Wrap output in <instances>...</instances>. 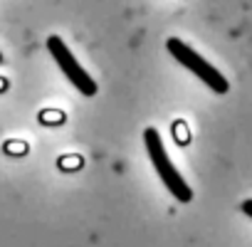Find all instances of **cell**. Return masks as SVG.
Instances as JSON below:
<instances>
[{
    "label": "cell",
    "instance_id": "6da1fadb",
    "mask_svg": "<svg viewBox=\"0 0 252 247\" xmlns=\"http://www.w3.org/2000/svg\"><path fill=\"white\" fill-rule=\"evenodd\" d=\"M144 144H146V151H149V161L154 163V171L158 173V178L163 181L166 190L178 200V203H190L193 200V188L183 181V176L178 173V168L173 166V161L168 158L166 154V146L161 141V134L149 126L144 131Z\"/></svg>",
    "mask_w": 252,
    "mask_h": 247
},
{
    "label": "cell",
    "instance_id": "7a4b0ae2",
    "mask_svg": "<svg viewBox=\"0 0 252 247\" xmlns=\"http://www.w3.org/2000/svg\"><path fill=\"white\" fill-rule=\"evenodd\" d=\"M166 50L171 52V57L178 62V64H183L188 72H193L208 89H213L215 94H225L227 89H230V84H227V79L208 62V60H203L193 47H188L186 42H181L178 37H168L166 40Z\"/></svg>",
    "mask_w": 252,
    "mask_h": 247
},
{
    "label": "cell",
    "instance_id": "3957f363",
    "mask_svg": "<svg viewBox=\"0 0 252 247\" xmlns=\"http://www.w3.org/2000/svg\"><path fill=\"white\" fill-rule=\"evenodd\" d=\"M47 50H50L52 60L57 62V67L62 69V74L67 77V82H72L79 94H84V96H94V94H96V89H99L96 82H94V79L89 77V72L77 62V57L72 55V50L64 45L62 37L50 35V37H47Z\"/></svg>",
    "mask_w": 252,
    "mask_h": 247
},
{
    "label": "cell",
    "instance_id": "277c9868",
    "mask_svg": "<svg viewBox=\"0 0 252 247\" xmlns=\"http://www.w3.org/2000/svg\"><path fill=\"white\" fill-rule=\"evenodd\" d=\"M0 64H3V52H0Z\"/></svg>",
    "mask_w": 252,
    "mask_h": 247
}]
</instances>
